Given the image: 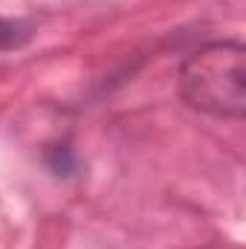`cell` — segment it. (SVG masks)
I'll return each mask as SVG.
<instances>
[{"label":"cell","instance_id":"obj_1","mask_svg":"<svg viewBox=\"0 0 246 249\" xmlns=\"http://www.w3.org/2000/svg\"><path fill=\"white\" fill-rule=\"evenodd\" d=\"M183 102L206 116L241 119L246 113V50L241 41H214L180 67Z\"/></svg>","mask_w":246,"mask_h":249},{"label":"cell","instance_id":"obj_2","mask_svg":"<svg viewBox=\"0 0 246 249\" xmlns=\"http://www.w3.org/2000/svg\"><path fill=\"white\" fill-rule=\"evenodd\" d=\"M47 168L55 177H75L78 174V157L70 145H50L47 148Z\"/></svg>","mask_w":246,"mask_h":249},{"label":"cell","instance_id":"obj_3","mask_svg":"<svg viewBox=\"0 0 246 249\" xmlns=\"http://www.w3.org/2000/svg\"><path fill=\"white\" fill-rule=\"evenodd\" d=\"M32 38V29L20 20H9L0 15V53H9V50H18L23 47L26 41Z\"/></svg>","mask_w":246,"mask_h":249}]
</instances>
